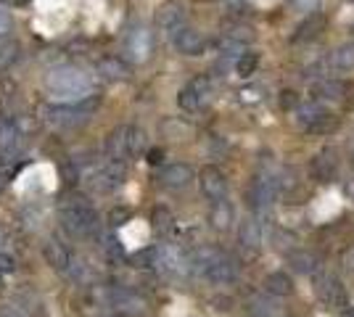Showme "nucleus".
Listing matches in <instances>:
<instances>
[{
	"mask_svg": "<svg viewBox=\"0 0 354 317\" xmlns=\"http://www.w3.org/2000/svg\"><path fill=\"white\" fill-rule=\"evenodd\" d=\"M11 30H14V19H11L8 11L0 8V40H5V37L11 34Z\"/></svg>",
	"mask_w": 354,
	"mask_h": 317,
	"instance_id": "nucleus-36",
	"label": "nucleus"
},
{
	"mask_svg": "<svg viewBox=\"0 0 354 317\" xmlns=\"http://www.w3.org/2000/svg\"><path fill=\"white\" fill-rule=\"evenodd\" d=\"M256 69H259V53H254V50H243L241 56L236 58V74L241 80H249L256 74Z\"/></svg>",
	"mask_w": 354,
	"mask_h": 317,
	"instance_id": "nucleus-27",
	"label": "nucleus"
},
{
	"mask_svg": "<svg viewBox=\"0 0 354 317\" xmlns=\"http://www.w3.org/2000/svg\"><path fill=\"white\" fill-rule=\"evenodd\" d=\"M16 56H19V45H16V43H8V45H3V48H0V69L11 67V64L16 61Z\"/></svg>",
	"mask_w": 354,
	"mask_h": 317,
	"instance_id": "nucleus-33",
	"label": "nucleus"
},
{
	"mask_svg": "<svg viewBox=\"0 0 354 317\" xmlns=\"http://www.w3.org/2000/svg\"><path fill=\"white\" fill-rule=\"evenodd\" d=\"M96 69H98V74L103 80H109V83H122V80L130 77V67L119 56H103Z\"/></svg>",
	"mask_w": 354,
	"mask_h": 317,
	"instance_id": "nucleus-19",
	"label": "nucleus"
},
{
	"mask_svg": "<svg viewBox=\"0 0 354 317\" xmlns=\"http://www.w3.org/2000/svg\"><path fill=\"white\" fill-rule=\"evenodd\" d=\"M288 265L302 275H312L318 270V256L312 251H294V254H288Z\"/></svg>",
	"mask_w": 354,
	"mask_h": 317,
	"instance_id": "nucleus-26",
	"label": "nucleus"
},
{
	"mask_svg": "<svg viewBox=\"0 0 354 317\" xmlns=\"http://www.w3.org/2000/svg\"><path fill=\"white\" fill-rule=\"evenodd\" d=\"M344 317H354V309H349V312H346Z\"/></svg>",
	"mask_w": 354,
	"mask_h": 317,
	"instance_id": "nucleus-43",
	"label": "nucleus"
},
{
	"mask_svg": "<svg viewBox=\"0 0 354 317\" xmlns=\"http://www.w3.org/2000/svg\"><path fill=\"white\" fill-rule=\"evenodd\" d=\"M328 67L336 72H352L354 69V43L338 45L331 56H328Z\"/></svg>",
	"mask_w": 354,
	"mask_h": 317,
	"instance_id": "nucleus-23",
	"label": "nucleus"
},
{
	"mask_svg": "<svg viewBox=\"0 0 354 317\" xmlns=\"http://www.w3.org/2000/svg\"><path fill=\"white\" fill-rule=\"evenodd\" d=\"M130 217H133V215H130V209H124V206H117V209L109 215L111 225H117V228H119V225H124V222H127Z\"/></svg>",
	"mask_w": 354,
	"mask_h": 317,
	"instance_id": "nucleus-37",
	"label": "nucleus"
},
{
	"mask_svg": "<svg viewBox=\"0 0 354 317\" xmlns=\"http://www.w3.org/2000/svg\"><path fill=\"white\" fill-rule=\"evenodd\" d=\"M124 143H127V153L130 156H143L148 151V135L140 127H124Z\"/></svg>",
	"mask_w": 354,
	"mask_h": 317,
	"instance_id": "nucleus-24",
	"label": "nucleus"
},
{
	"mask_svg": "<svg viewBox=\"0 0 354 317\" xmlns=\"http://www.w3.org/2000/svg\"><path fill=\"white\" fill-rule=\"evenodd\" d=\"M346 93V85L341 80H320V83L312 85V96H315V103H322V100H341Z\"/></svg>",
	"mask_w": 354,
	"mask_h": 317,
	"instance_id": "nucleus-21",
	"label": "nucleus"
},
{
	"mask_svg": "<svg viewBox=\"0 0 354 317\" xmlns=\"http://www.w3.org/2000/svg\"><path fill=\"white\" fill-rule=\"evenodd\" d=\"M151 48H153V37L148 30H143V27H135L133 32L127 34V40H124V53L130 56V61H135V64H143L148 56H151Z\"/></svg>",
	"mask_w": 354,
	"mask_h": 317,
	"instance_id": "nucleus-13",
	"label": "nucleus"
},
{
	"mask_svg": "<svg viewBox=\"0 0 354 317\" xmlns=\"http://www.w3.org/2000/svg\"><path fill=\"white\" fill-rule=\"evenodd\" d=\"M14 270H16V259L11 254H0V272L5 275V272H14Z\"/></svg>",
	"mask_w": 354,
	"mask_h": 317,
	"instance_id": "nucleus-38",
	"label": "nucleus"
},
{
	"mask_svg": "<svg viewBox=\"0 0 354 317\" xmlns=\"http://www.w3.org/2000/svg\"><path fill=\"white\" fill-rule=\"evenodd\" d=\"M315 294H318L320 304H325L328 309H341L346 304V288H344V283L338 281L336 275H328V272L315 281Z\"/></svg>",
	"mask_w": 354,
	"mask_h": 317,
	"instance_id": "nucleus-6",
	"label": "nucleus"
},
{
	"mask_svg": "<svg viewBox=\"0 0 354 317\" xmlns=\"http://www.w3.org/2000/svg\"><path fill=\"white\" fill-rule=\"evenodd\" d=\"M296 106H299V96L294 93V90H283L280 93V109H286V111H296Z\"/></svg>",
	"mask_w": 354,
	"mask_h": 317,
	"instance_id": "nucleus-35",
	"label": "nucleus"
},
{
	"mask_svg": "<svg viewBox=\"0 0 354 317\" xmlns=\"http://www.w3.org/2000/svg\"><path fill=\"white\" fill-rule=\"evenodd\" d=\"M265 291L272 294V296H291L294 294V283H291V278H288L286 272H270L267 278H265Z\"/></svg>",
	"mask_w": 354,
	"mask_h": 317,
	"instance_id": "nucleus-25",
	"label": "nucleus"
},
{
	"mask_svg": "<svg viewBox=\"0 0 354 317\" xmlns=\"http://www.w3.org/2000/svg\"><path fill=\"white\" fill-rule=\"evenodd\" d=\"M153 259H156V249H143L133 256V262L137 267H153Z\"/></svg>",
	"mask_w": 354,
	"mask_h": 317,
	"instance_id": "nucleus-34",
	"label": "nucleus"
},
{
	"mask_svg": "<svg viewBox=\"0 0 354 317\" xmlns=\"http://www.w3.org/2000/svg\"><path fill=\"white\" fill-rule=\"evenodd\" d=\"M190 267H196L209 283H214V285L236 283V278H238L236 259H230L225 251H219V249H199V254H196L193 262H190Z\"/></svg>",
	"mask_w": 354,
	"mask_h": 317,
	"instance_id": "nucleus-1",
	"label": "nucleus"
},
{
	"mask_svg": "<svg viewBox=\"0 0 354 317\" xmlns=\"http://www.w3.org/2000/svg\"><path fill=\"white\" fill-rule=\"evenodd\" d=\"M109 304H111V309H117L119 315L127 317H140L146 312V301L133 291H124V288L109 291Z\"/></svg>",
	"mask_w": 354,
	"mask_h": 317,
	"instance_id": "nucleus-12",
	"label": "nucleus"
},
{
	"mask_svg": "<svg viewBox=\"0 0 354 317\" xmlns=\"http://www.w3.org/2000/svg\"><path fill=\"white\" fill-rule=\"evenodd\" d=\"M288 8L302 17H315L320 11V0H288Z\"/></svg>",
	"mask_w": 354,
	"mask_h": 317,
	"instance_id": "nucleus-30",
	"label": "nucleus"
},
{
	"mask_svg": "<svg viewBox=\"0 0 354 317\" xmlns=\"http://www.w3.org/2000/svg\"><path fill=\"white\" fill-rule=\"evenodd\" d=\"M322 27V19H309V21H304L302 27L296 30L294 34V43H302V40H312V37H318V30Z\"/></svg>",
	"mask_w": 354,
	"mask_h": 317,
	"instance_id": "nucleus-29",
	"label": "nucleus"
},
{
	"mask_svg": "<svg viewBox=\"0 0 354 317\" xmlns=\"http://www.w3.org/2000/svg\"><path fill=\"white\" fill-rule=\"evenodd\" d=\"M103 254H106V259H111V262H122V259H124V251H122V243H119L117 238H106V241H103Z\"/></svg>",
	"mask_w": 354,
	"mask_h": 317,
	"instance_id": "nucleus-31",
	"label": "nucleus"
},
{
	"mask_svg": "<svg viewBox=\"0 0 354 317\" xmlns=\"http://www.w3.org/2000/svg\"><path fill=\"white\" fill-rule=\"evenodd\" d=\"M40 114H43V122H48L51 127H58V130L61 127H74L85 119L77 106H64V103H45Z\"/></svg>",
	"mask_w": 354,
	"mask_h": 317,
	"instance_id": "nucleus-10",
	"label": "nucleus"
},
{
	"mask_svg": "<svg viewBox=\"0 0 354 317\" xmlns=\"http://www.w3.org/2000/svg\"><path fill=\"white\" fill-rule=\"evenodd\" d=\"M159 183L169 188V190H183L188 185L193 183V169L183 164V162H175V164H167V167L159 172Z\"/></svg>",
	"mask_w": 354,
	"mask_h": 317,
	"instance_id": "nucleus-15",
	"label": "nucleus"
},
{
	"mask_svg": "<svg viewBox=\"0 0 354 317\" xmlns=\"http://www.w3.org/2000/svg\"><path fill=\"white\" fill-rule=\"evenodd\" d=\"M3 288H5V283H3V272H0V294H3Z\"/></svg>",
	"mask_w": 354,
	"mask_h": 317,
	"instance_id": "nucleus-42",
	"label": "nucleus"
},
{
	"mask_svg": "<svg viewBox=\"0 0 354 317\" xmlns=\"http://www.w3.org/2000/svg\"><path fill=\"white\" fill-rule=\"evenodd\" d=\"M209 222L219 233L230 230V225H233V206L228 201H214L212 209H209Z\"/></svg>",
	"mask_w": 354,
	"mask_h": 317,
	"instance_id": "nucleus-22",
	"label": "nucleus"
},
{
	"mask_svg": "<svg viewBox=\"0 0 354 317\" xmlns=\"http://www.w3.org/2000/svg\"><path fill=\"white\" fill-rule=\"evenodd\" d=\"M151 228L156 230L159 235H167L172 228H175V217H172V212H169L167 206H156L151 215Z\"/></svg>",
	"mask_w": 354,
	"mask_h": 317,
	"instance_id": "nucleus-28",
	"label": "nucleus"
},
{
	"mask_svg": "<svg viewBox=\"0 0 354 317\" xmlns=\"http://www.w3.org/2000/svg\"><path fill=\"white\" fill-rule=\"evenodd\" d=\"M341 262H344V267L346 270H354V246L352 249L344 251V256H341Z\"/></svg>",
	"mask_w": 354,
	"mask_h": 317,
	"instance_id": "nucleus-41",
	"label": "nucleus"
},
{
	"mask_svg": "<svg viewBox=\"0 0 354 317\" xmlns=\"http://www.w3.org/2000/svg\"><path fill=\"white\" fill-rule=\"evenodd\" d=\"M98 212L85 199H69L61 206V225L74 238H87L98 230Z\"/></svg>",
	"mask_w": 354,
	"mask_h": 317,
	"instance_id": "nucleus-3",
	"label": "nucleus"
},
{
	"mask_svg": "<svg viewBox=\"0 0 354 317\" xmlns=\"http://www.w3.org/2000/svg\"><path fill=\"white\" fill-rule=\"evenodd\" d=\"M45 87H48V93L56 96V98L80 100L85 96H90V77L77 67H61V69H53L51 74H48Z\"/></svg>",
	"mask_w": 354,
	"mask_h": 317,
	"instance_id": "nucleus-2",
	"label": "nucleus"
},
{
	"mask_svg": "<svg viewBox=\"0 0 354 317\" xmlns=\"http://www.w3.org/2000/svg\"><path fill=\"white\" fill-rule=\"evenodd\" d=\"M124 180V167H119V164H106V167L96 169L90 177H87V185L96 190V193H111V190H117L119 185Z\"/></svg>",
	"mask_w": 354,
	"mask_h": 317,
	"instance_id": "nucleus-11",
	"label": "nucleus"
},
{
	"mask_svg": "<svg viewBox=\"0 0 354 317\" xmlns=\"http://www.w3.org/2000/svg\"><path fill=\"white\" fill-rule=\"evenodd\" d=\"M58 172H61V180H64L67 185L80 183V164H77V162H64Z\"/></svg>",
	"mask_w": 354,
	"mask_h": 317,
	"instance_id": "nucleus-32",
	"label": "nucleus"
},
{
	"mask_svg": "<svg viewBox=\"0 0 354 317\" xmlns=\"http://www.w3.org/2000/svg\"><path fill=\"white\" fill-rule=\"evenodd\" d=\"M338 167H341L338 151L325 146V149H320L312 156V162H309V175H312L318 183H331V180H336Z\"/></svg>",
	"mask_w": 354,
	"mask_h": 317,
	"instance_id": "nucleus-5",
	"label": "nucleus"
},
{
	"mask_svg": "<svg viewBox=\"0 0 354 317\" xmlns=\"http://www.w3.org/2000/svg\"><path fill=\"white\" fill-rule=\"evenodd\" d=\"M43 256H45V262H48L56 272H67L71 259H74L71 251H69L58 238H48V241L43 243Z\"/></svg>",
	"mask_w": 354,
	"mask_h": 317,
	"instance_id": "nucleus-16",
	"label": "nucleus"
},
{
	"mask_svg": "<svg viewBox=\"0 0 354 317\" xmlns=\"http://www.w3.org/2000/svg\"><path fill=\"white\" fill-rule=\"evenodd\" d=\"M21 130L11 117H0V153H16Z\"/></svg>",
	"mask_w": 354,
	"mask_h": 317,
	"instance_id": "nucleus-20",
	"label": "nucleus"
},
{
	"mask_svg": "<svg viewBox=\"0 0 354 317\" xmlns=\"http://www.w3.org/2000/svg\"><path fill=\"white\" fill-rule=\"evenodd\" d=\"M103 151H106V159H109L111 164L124 167V162L130 159V153H127V143H124V127H117V130H111V133L106 135Z\"/></svg>",
	"mask_w": 354,
	"mask_h": 317,
	"instance_id": "nucleus-18",
	"label": "nucleus"
},
{
	"mask_svg": "<svg viewBox=\"0 0 354 317\" xmlns=\"http://www.w3.org/2000/svg\"><path fill=\"white\" fill-rule=\"evenodd\" d=\"M153 267L164 270L169 275H186L188 270H190V259L177 246H159L156 249V259H153Z\"/></svg>",
	"mask_w": 354,
	"mask_h": 317,
	"instance_id": "nucleus-9",
	"label": "nucleus"
},
{
	"mask_svg": "<svg viewBox=\"0 0 354 317\" xmlns=\"http://www.w3.org/2000/svg\"><path fill=\"white\" fill-rule=\"evenodd\" d=\"M206 96H209V80L199 77V80H193V83L180 90L177 103H180L183 111H199L203 106V100H206Z\"/></svg>",
	"mask_w": 354,
	"mask_h": 317,
	"instance_id": "nucleus-14",
	"label": "nucleus"
},
{
	"mask_svg": "<svg viewBox=\"0 0 354 317\" xmlns=\"http://www.w3.org/2000/svg\"><path fill=\"white\" fill-rule=\"evenodd\" d=\"M199 185H201L203 196L212 199V204L228 199V177H225V172L219 167L206 164V167L199 172Z\"/></svg>",
	"mask_w": 354,
	"mask_h": 317,
	"instance_id": "nucleus-8",
	"label": "nucleus"
},
{
	"mask_svg": "<svg viewBox=\"0 0 354 317\" xmlns=\"http://www.w3.org/2000/svg\"><path fill=\"white\" fill-rule=\"evenodd\" d=\"M352 162H354V153H352Z\"/></svg>",
	"mask_w": 354,
	"mask_h": 317,
	"instance_id": "nucleus-44",
	"label": "nucleus"
},
{
	"mask_svg": "<svg viewBox=\"0 0 354 317\" xmlns=\"http://www.w3.org/2000/svg\"><path fill=\"white\" fill-rule=\"evenodd\" d=\"M146 156H148V164H162V159H164V151H162V149H151L148 153H146Z\"/></svg>",
	"mask_w": 354,
	"mask_h": 317,
	"instance_id": "nucleus-40",
	"label": "nucleus"
},
{
	"mask_svg": "<svg viewBox=\"0 0 354 317\" xmlns=\"http://www.w3.org/2000/svg\"><path fill=\"white\" fill-rule=\"evenodd\" d=\"M296 124L309 135H333L338 130V117L322 103H299L296 106Z\"/></svg>",
	"mask_w": 354,
	"mask_h": 317,
	"instance_id": "nucleus-4",
	"label": "nucleus"
},
{
	"mask_svg": "<svg viewBox=\"0 0 354 317\" xmlns=\"http://www.w3.org/2000/svg\"><path fill=\"white\" fill-rule=\"evenodd\" d=\"M172 43H175V48L180 50L183 56H201L203 48H206L201 32H196V30H190V27L177 30V32L172 34Z\"/></svg>",
	"mask_w": 354,
	"mask_h": 317,
	"instance_id": "nucleus-17",
	"label": "nucleus"
},
{
	"mask_svg": "<svg viewBox=\"0 0 354 317\" xmlns=\"http://www.w3.org/2000/svg\"><path fill=\"white\" fill-rule=\"evenodd\" d=\"M186 19H188L186 6L177 3V0H167V3H162L156 8V27L167 34H175L177 30H183L186 27Z\"/></svg>",
	"mask_w": 354,
	"mask_h": 317,
	"instance_id": "nucleus-7",
	"label": "nucleus"
},
{
	"mask_svg": "<svg viewBox=\"0 0 354 317\" xmlns=\"http://www.w3.org/2000/svg\"><path fill=\"white\" fill-rule=\"evenodd\" d=\"M0 317H30L24 309H19L16 304H5V307H0Z\"/></svg>",
	"mask_w": 354,
	"mask_h": 317,
	"instance_id": "nucleus-39",
	"label": "nucleus"
}]
</instances>
